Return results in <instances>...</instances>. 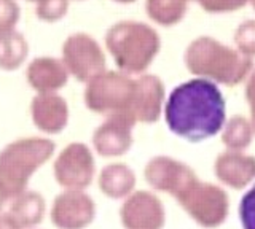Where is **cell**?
Here are the masks:
<instances>
[{
	"instance_id": "obj_1",
	"label": "cell",
	"mask_w": 255,
	"mask_h": 229,
	"mask_svg": "<svg viewBox=\"0 0 255 229\" xmlns=\"http://www.w3.org/2000/svg\"><path fill=\"white\" fill-rule=\"evenodd\" d=\"M225 115L223 94L206 78H193L175 86L164 105L167 128L191 142L215 136L223 128Z\"/></svg>"
},
{
	"instance_id": "obj_2",
	"label": "cell",
	"mask_w": 255,
	"mask_h": 229,
	"mask_svg": "<svg viewBox=\"0 0 255 229\" xmlns=\"http://www.w3.org/2000/svg\"><path fill=\"white\" fill-rule=\"evenodd\" d=\"M54 144L45 137H24L8 144L0 152V186L10 201L27 191L30 177L50 161Z\"/></svg>"
},
{
	"instance_id": "obj_3",
	"label": "cell",
	"mask_w": 255,
	"mask_h": 229,
	"mask_svg": "<svg viewBox=\"0 0 255 229\" xmlns=\"http://www.w3.org/2000/svg\"><path fill=\"white\" fill-rule=\"evenodd\" d=\"M106 46L125 74H140L159 50L156 30L140 21H120L106 34Z\"/></svg>"
},
{
	"instance_id": "obj_4",
	"label": "cell",
	"mask_w": 255,
	"mask_h": 229,
	"mask_svg": "<svg viewBox=\"0 0 255 229\" xmlns=\"http://www.w3.org/2000/svg\"><path fill=\"white\" fill-rule=\"evenodd\" d=\"M188 69L211 80L236 84L251 69V61L211 37H199L187 50Z\"/></svg>"
},
{
	"instance_id": "obj_5",
	"label": "cell",
	"mask_w": 255,
	"mask_h": 229,
	"mask_svg": "<svg viewBox=\"0 0 255 229\" xmlns=\"http://www.w3.org/2000/svg\"><path fill=\"white\" fill-rule=\"evenodd\" d=\"M134 91L135 81L128 78V75L118 72H102L88 81L85 104L96 113L131 115Z\"/></svg>"
},
{
	"instance_id": "obj_6",
	"label": "cell",
	"mask_w": 255,
	"mask_h": 229,
	"mask_svg": "<svg viewBox=\"0 0 255 229\" xmlns=\"http://www.w3.org/2000/svg\"><path fill=\"white\" fill-rule=\"evenodd\" d=\"M62 62L69 75L78 81H90L106 69L104 51L90 34L77 32L66 38L62 45Z\"/></svg>"
},
{
	"instance_id": "obj_7",
	"label": "cell",
	"mask_w": 255,
	"mask_h": 229,
	"mask_svg": "<svg viewBox=\"0 0 255 229\" xmlns=\"http://www.w3.org/2000/svg\"><path fill=\"white\" fill-rule=\"evenodd\" d=\"M56 183L67 189L78 191L90 185L93 177V157L88 147L82 144H70L59 153L54 161Z\"/></svg>"
},
{
	"instance_id": "obj_8",
	"label": "cell",
	"mask_w": 255,
	"mask_h": 229,
	"mask_svg": "<svg viewBox=\"0 0 255 229\" xmlns=\"http://www.w3.org/2000/svg\"><path fill=\"white\" fill-rule=\"evenodd\" d=\"M93 215L91 199L74 189L59 194L51 207V221L58 229H83L90 225Z\"/></svg>"
},
{
	"instance_id": "obj_9",
	"label": "cell",
	"mask_w": 255,
	"mask_h": 229,
	"mask_svg": "<svg viewBox=\"0 0 255 229\" xmlns=\"http://www.w3.org/2000/svg\"><path fill=\"white\" fill-rule=\"evenodd\" d=\"M134 118L129 113L110 115L109 120L101 124L94 132V147L102 156L123 154L131 145V126Z\"/></svg>"
},
{
	"instance_id": "obj_10",
	"label": "cell",
	"mask_w": 255,
	"mask_h": 229,
	"mask_svg": "<svg viewBox=\"0 0 255 229\" xmlns=\"http://www.w3.org/2000/svg\"><path fill=\"white\" fill-rule=\"evenodd\" d=\"M32 123L45 134H59L69 123L67 102L59 94H37L30 104Z\"/></svg>"
},
{
	"instance_id": "obj_11",
	"label": "cell",
	"mask_w": 255,
	"mask_h": 229,
	"mask_svg": "<svg viewBox=\"0 0 255 229\" xmlns=\"http://www.w3.org/2000/svg\"><path fill=\"white\" fill-rule=\"evenodd\" d=\"M26 80L37 94H53L67 84L69 72L62 59L40 56L27 66Z\"/></svg>"
},
{
	"instance_id": "obj_12",
	"label": "cell",
	"mask_w": 255,
	"mask_h": 229,
	"mask_svg": "<svg viewBox=\"0 0 255 229\" xmlns=\"http://www.w3.org/2000/svg\"><path fill=\"white\" fill-rule=\"evenodd\" d=\"M163 102V86L156 76H142L135 81L134 100L131 105V115L134 120L155 121L159 115Z\"/></svg>"
},
{
	"instance_id": "obj_13",
	"label": "cell",
	"mask_w": 255,
	"mask_h": 229,
	"mask_svg": "<svg viewBox=\"0 0 255 229\" xmlns=\"http://www.w3.org/2000/svg\"><path fill=\"white\" fill-rule=\"evenodd\" d=\"M8 213L22 229L35 228L45 217V199L35 191H24L11 201Z\"/></svg>"
},
{
	"instance_id": "obj_14",
	"label": "cell",
	"mask_w": 255,
	"mask_h": 229,
	"mask_svg": "<svg viewBox=\"0 0 255 229\" xmlns=\"http://www.w3.org/2000/svg\"><path fill=\"white\" fill-rule=\"evenodd\" d=\"M29 56V42L18 30L0 34V69L6 72L18 70Z\"/></svg>"
},
{
	"instance_id": "obj_15",
	"label": "cell",
	"mask_w": 255,
	"mask_h": 229,
	"mask_svg": "<svg viewBox=\"0 0 255 229\" xmlns=\"http://www.w3.org/2000/svg\"><path fill=\"white\" fill-rule=\"evenodd\" d=\"M190 0H145L147 16L158 26L179 24L188 10Z\"/></svg>"
},
{
	"instance_id": "obj_16",
	"label": "cell",
	"mask_w": 255,
	"mask_h": 229,
	"mask_svg": "<svg viewBox=\"0 0 255 229\" xmlns=\"http://www.w3.org/2000/svg\"><path fill=\"white\" fill-rule=\"evenodd\" d=\"M131 183V175L126 169L120 167L115 164L114 167H109L104 170L102 178H101V186L102 189L110 196H120L123 194Z\"/></svg>"
},
{
	"instance_id": "obj_17",
	"label": "cell",
	"mask_w": 255,
	"mask_h": 229,
	"mask_svg": "<svg viewBox=\"0 0 255 229\" xmlns=\"http://www.w3.org/2000/svg\"><path fill=\"white\" fill-rule=\"evenodd\" d=\"M69 5L70 0H43L35 6L37 18L43 22H56L67 14Z\"/></svg>"
},
{
	"instance_id": "obj_18",
	"label": "cell",
	"mask_w": 255,
	"mask_h": 229,
	"mask_svg": "<svg viewBox=\"0 0 255 229\" xmlns=\"http://www.w3.org/2000/svg\"><path fill=\"white\" fill-rule=\"evenodd\" d=\"M235 42L243 56H255V19H247L238 26Z\"/></svg>"
},
{
	"instance_id": "obj_19",
	"label": "cell",
	"mask_w": 255,
	"mask_h": 229,
	"mask_svg": "<svg viewBox=\"0 0 255 229\" xmlns=\"http://www.w3.org/2000/svg\"><path fill=\"white\" fill-rule=\"evenodd\" d=\"M195 2L199 8L211 14H223V13H235L251 2V0H190Z\"/></svg>"
},
{
	"instance_id": "obj_20",
	"label": "cell",
	"mask_w": 255,
	"mask_h": 229,
	"mask_svg": "<svg viewBox=\"0 0 255 229\" xmlns=\"http://www.w3.org/2000/svg\"><path fill=\"white\" fill-rule=\"evenodd\" d=\"M21 19V6L16 0H0V34L11 32Z\"/></svg>"
},
{
	"instance_id": "obj_21",
	"label": "cell",
	"mask_w": 255,
	"mask_h": 229,
	"mask_svg": "<svg viewBox=\"0 0 255 229\" xmlns=\"http://www.w3.org/2000/svg\"><path fill=\"white\" fill-rule=\"evenodd\" d=\"M239 217L244 229H255V185L251 191L244 194L239 205Z\"/></svg>"
},
{
	"instance_id": "obj_22",
	"label": "cell",
	"mask_w": 255,
	"mask_h": 229,
	"mask_svg": "<svg viewBox=\"0 0 255 229\" xmlns=\"http://www.w3.org/2000/svg\"><path fill=\"white\" fill-rule=\"evenodd\" d=\"M0 229H22L10 213H0Z\"/></svg>"
},
{
	"instance_id": "obj_23",
	"label": "cell",
	"mask_w": 255,
	"mask_h": 229,
	"mask_svg": "<svg viewBox=\"0 0 255 229\" xmlns=\"http://www.w3.org/2000/svg\"><path fill=\"white\" fill-rule=\"evenodd\" d=\"M10 201V197H8V194L3 191V188L0 186V212H2V209L5 207V204Z\"/></svg>"
},
{
	"instance_id": "obj_24",
	"label": "cell",
	"mask_w": 255,
	"mask_h": 229,
	"mask_svg": "<svg viewBox=\"0 0 255 229\" xmlns=\"http://www.w3.org/2000/svg\"><path fill=\"white\" fill-rule=\"evenodd\" d=\"M114 2H117V3H122V5H129V3L137 2V0H114Z\"/></svg>"
},
{
	"instance_id": "obj_25",
	"label": "cell",
	"mask_w": 255,
	"mask_h": 229,
	"mask_svg": "<svg viewBox=\"0 0 255 229\" xmlns=\"http://www.w3.org/2000/svg\"><path fill=\"white\" fill-rule=\"evenodd\" d=\"M26 2H35V3H40V2H43V0H26Z\"/></svg>"
},
{
	"instance_id": "obj_26",
	"label": "cell",
	"mask_w": 255,
	"mask_h": 229,
	"mask_svg": "<svg viewBox=\"0 0 255 229\" xmlns=\"http://www.w3.org/2000/svg\"><path fill=\"white\" fill-rule=\"evenodd\" d=\"M251 5H252V8H254V11H255V0H251V2H249Z\"/></svg>"
}]
</instances>
